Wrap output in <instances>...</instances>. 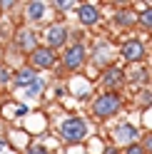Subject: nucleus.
Segmentation results:
<instances>
[{"label": "nucleus", "mask_w": 152, "mask_h": 154, "mask_svg": "<svg viewBox=\"0 0 152 154\" xmlns=\"http://www.w3.org/2000/svg\"><path fill=\"white\" fill-rule=\"evenodd\" d=\"M90 112L92 117L97 119H112L115 114L122 112V94L120 92H102L92 100L90 104Z\"/></svg>", "instance_id": "nucleus-1"}, {"label": "nucleus", "mask_w": 152, "mask_h": 154, "mask_svg": "<svg viewBox=\"0 0 152 154\" xmlns=\"http://www.w3.org/2000/svg\"><path fill=\"white\" fill-rule=\"evenodd\" d=\"M58 132L65 144H80L87 139L90 134V124L85 122L82 117H78V114H70V117H65L60 124H58Z\"/></svg>", "instance_id": "nucleus-2"}, {"label": "nucleus", "mask_w": 152, "mask_h": 154, "mask_svg": "<svg viewBox=\"0 0 152 154\" xmlns=\"http://www.w3.org/2000/svg\"><path fill=\"white\" fill-rule=\"evenodd\" d=\"M60 65H62V70H68V72H80L82 67L87 65V47H85V42L72 40L60 52Z\"/></svg>", "instance_id": "nucleus-3"}, {"label": "nucleus", "mask_w": 152, "mask_h": 154, "mask_svg": "<svg viewBox=\"0 0 152 154\" xmlns=\"http://www.w3.org/2000/svg\"><path fill=\"white\" fill-rule=\"evenodd\" d=\"M43 37H45V45L50 47V50H65L70 42V30H68V25L65 23H50L45 27V32H43Z\"/></svg>", "instance_id": "nucleus-4"}, {"label": "nucleus", "mask_w": 152, "mask_h": 154, "mask_svg": "<svg viewBox=\"0 0 152 154\" xmlns=\"http://www.w3.org/2000/svg\"><path fill=\"white\" fill-rule=\"evenodd\" d=\"M110 137H112V142H115L117 147H122V149L130 147V144L142 142L137 124H132V122H120V124H115V127L110 129Z\"/></svg>", "instance_id": "nucleus-5"}, {"label": "nucleus", "mask_w": 152, "mask_h": 154, "mask_svg": "<svg viewBox=\"0 0 152 154\" xmlns=\"http://www.w3.org/2000/svg\"><path fill=\"white\" fill-rule=\"evenodd\" d=\"M58 62H60L58 52L50 50L47 45H37L33 50V55H30V65L35 67V70H52Z\"/></svg>", "instance_id": "nucleus-6"}, {"label": "nucleus", "mask_w": 152, "mask_h": 154, "mask_svg": "<svg viewBox=\"0 0 152 154\" xmlns=\"http://www.w3.org/2000/svg\"><path fill=\"white\" fill-rule=\"evenodd\" d=\"M125 85H127V75L120 65H110L107 70H102V87H105V92H117Z\"/></svg>", "instance_id": "nucleus-7"}, {"label": "nucleus", "mask_w": 152, "mask_h": 154, "mask_svg": "<svg viewBox=\"0 0 152 154\" xmlns=\"http://www.w3.org/2000/svg\"><path fill=\"white\" fill-rule=\"evenodd\" d=\"M120 55H122V60L130 62V65H137L145 60V55H147V47L142 40H137V37H132V40H125L120 47Z\"/></svg>", "instance_id": "nucleus-8"}, {"label": "nucleus", "mask_w": 152, "mask_h": 154, "mask_svg": "<svg viewBox=\"0 0 152 154\" xmlns=\"http://www.w3.org/2000/svg\"><path fill=\"white\" fill-rule=\"evenodd\" d=\"M78 20L82 27H95L100 25V5L97 3H80L78 5Z\"/></svg>", "instance_id": "nucleus-9"}, {"label": "nucleus", "mask_w": 152, "mask_h": 154, "mask_svg": "<svg viewBox=\"0 0 152 154\" xmlns=\"http://www.w3.org/2000/svg\"><path fill=\"white\" fill-rule=\"evenodd\" d=\"M35 80H37V70L33 65H23L20 70L13 72V82L10 85H13V90H27Z\"/></svg>", "instance_id": "nucleus-10"}, {"label": "nucleus", "mask_w": 152, "mask_h": 154, "mask_svg": "<svg viewBox=\"0 0 152 154\" xmlns=\"http://www.w3.org/2000/svg\"><path fill=\"white\" fill-rule=\"evenodd\" d=\"M15 47H17L20 52H25L27 57L33 55V50L37 47V35H35L33 27H23V30L17 32V37H15Z\"/></svg>", "instance_id": "nucleus-11"}, {"label": "nucleus", "mask_w": 152, "mask_h": 154, "mask_svg": "<svg viewBox=\"0 0 152 154\" xmlns=\"http://www.w3.org/2000/svg\"><path fill=\"white\" fill-rule=\"evenodd\" d=\"M112 25L117 30H130V27L137 25V13L132 8H120V10L112 13Z\"/></svg>", "instance_id": "nucleus-12"}, {"label": "nucleus", "mask_w": 152, "mask_h": 154, "mask_svg": "<svg viewBox=\"0 0 152 154\" xmlns=\"http://www.w3.org/2000/svg\"><path fill=\"white\" fill-rule=\"evenodd\" d=\"M92 65L102 67V70H107L110 65H115V62H112V47H110L107 42L92 45Z\"/></svg>", "instance_id": "nucleus-13"}, {"label": "nucleus", "mask_w": 152, "mask_h": 154, "mask_svg": "<svg viewBox=\"0 0 152 154\" xmlns=\"http://www.w3.org/2000/svg\"><path fill=\"white\" fill-rule=\"evenodd\" d=\"M47 5H50V3H43V0H30V3L25 5V17H27L30 23L43 20L45 13H47Z\"/></svg>", "instance_id": "nucleus-14"}, {"label": "nucleus", "mask_w": 152, "mask_h": 154, "mask_svg": "<svg viewBox=\"0 0 152 154\" xmlns=\"http://www.w3.org/2000/svg\"><path fill=\"white\" fill-rule=\"evenodd\" d=\"M137 25L142 27V30L152 32V5H145V8L137 13Z\"/></svg>", "instance_id": "nucleus-15"}, {"label": "nucleus", "mask_w": 152, "mask_h": 154, "mask_svg": "<svg viewBox=\"0 0 152 154\" xmlns=\"http://www.w3.org/2000/svg\"><path fill=\"white\" fill-rule=\"evenodd\" d=\"M135 102H137V109H142V112H145L147 107H152V87H142L137 92Z\"/></svg>", "instance_id": "nucleus-16"}, {"label": "nucleus", "mask_w": 152, "mask_h": 154, "mask_svg": "<svg viewBox=\"0 0 152 154\" xmlns=\"http://www.w3.org/2000/svg\"><path fill=\"white\" fill-rule=\"evenodd\" d=\"M45 90V82H43V77H37V80L30 85V87L25 90V97H40V92Z\"/></svg>", "instance_id": "nucleus-17"}, {"label": "nucleus", "mask_w": 152, "mask_h": 154, "mask_svg": "<svg viewBox=\"0 0 152 154\" xmlns=\"http://www.w3.org/2000/svg\"><path fill=\"white\" fill-rule=\"evenodd\" d=\"M50 5L55 8V10H60V13H70V10H72V8L78 5V3H72V0H52Z\"/></svg>", "instance_id": "nucleus-18"}, {"label": "nucleus", "mask_w": 152, "mask_h": 154, "mask_svg": "<svg viewBox=\"0 0 152 154\" xmlns=\"http://www.w3.org/2000/svg\"><path fill=\"white\" fill-rule=\"evenodd\" d=\"M130 80H132V85H135V82L145 85V82H147V70H137L135 75H130Z\"/></svg>", "instance_id": "nucleus-19"}, {"label": "nucleus", "mask_w": 152, "mask_h": 154, "mask_svg": "<svg viewBox=\"0 0 152 154\" xmlns=\"http://www.w3.org/2000/svg\"><path fill=\"white\" fill-rule=\"evenodd\" d=\"M25 154H50L45 147H40V144H27L25 147Z\"/></svg>", "instance_id": "nucleus-20"}, {"label": "nucleus", "mask_w": 152, "mask_h": 154, "mask_svg": "<svg viewBox=\"0 0 152 154\" xmlns=\"http://www.w3.org/2000/svg\"><path fill=\"white\" fill-rule=\"evenodd\" d=\"M125 154H147V152H145V147H142V142H137V144L125 147Z\"/></svg>", "instance_id": "nucleus-21"}, {"label": "nucleus", "mask_w": 152, "mask_h": 154, "mask_svg": "<svg viewBox=\"0 0 152 154\" xmlns=\"http://www.w3.org/2000/svg\"><path fill=\"white\" fill-rule=\"evenodd\" d=\"M142 147H145L147 154H152V132H147L145 137H142Z\"/></svg>", "instance_id": "nucleus-22"}, {"label": "nucleus", "mask_w": 152, "mask_h": 154, "mask_svg": "<svg viewBox=\"0 0 152 154\" xmlns=\"http://www.w3.org/2000/svg\"><path fill=\"white\" fill-rule=\"evenodd\" d=\"M15 5H17L15 0H0V10H13Z\"/></svg>", "instance_id": "nucleus-23"}, {"label": "nucleus", "mask_w": 152, "mask_h": 154, "mask_svg": "<svg viewBox=\"0 0 152 154\" xmlns=\"http://www.w3.org/2000/svg\"><path fill=\"white\" fill-rule=\"evenodd\" d=\"M5 82H13V80H10V72H8V70H0V85H5Z\"/></svg>", "instance_id": "nucleus-24"}, {"label": "nucleus", "mask_w": 152, "mask_h": 154, "mask_svg": "<svg viewBox=\"0 0 152 154\" xmlns=\"http://www.w3.org/2000/svg\"><path fill=\"white\" fill-rule=\"evenodd\" d=\"M15 114H17V117H23V114H27V107H25V104H20V107L15 109Z\"/></svg>", "instance_id": "nucleus-25"}, {"label": "nucleus", "mask_w": 152, "mask_h": 154, "mask_svg": "<svg viewBox=\"0 0 152 154\" xmlns=\"http://www.w3.org/2000/svg\"><path fill=\"white\" fill-rule=\"evenodd\" d=\"M117 152H120V149L112 144V147H105V152H102V154H117Z\"/></svg>", "instance_id": "nucleus-26"}, {"label": "nucleus", "mask_w": 152, "mask_h": 154, "mask_svg": "<svg viewBox=\"0 0 152 154\" xmlns=\"http://www.w3.org/2000/svg\"><path fill=\"white\" fill-rule=\"evenodd\" d=\"M0 13H3V10H0Z\"/></svg>", "instance_id": "nucleus-27"}]
</instances>
